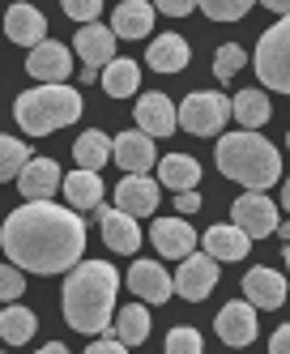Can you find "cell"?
<instances>
[{"label": "cell", "instance_id": "cell-1", "mask_svg": "<svg viewBox=\"0 0 290 354\" xmlns=\"http://www.w3.org/2000/svg\"><path fill=\"white\" fill-rule=\"evenodd\" d=\"M0 243L21 273H73L86 252V222L51 201H26L5 218Z\"/></svg>", "mask_w": 290, "mask_h": 354}, {"label": "cell", "instance_id": "cell-2", "mask_svg": "<svg viewBox=\"0 0 290 354\" xmlns=\"http://www.w3.org/2000/svg\"><path fill=\"white\" fill-rule=\"evenodd\" d=\"M116 290H120V273L107 261H82L64 277V295H60V312H64L69 328H77V333H102L111 324Z\"/></svg>", "mask_w": 290, "mask_h": 354}, {"label": "cell", "instance_id": "cell-3", "mask_svg": "<svg viewBox=\"0 0 290 354\" xmlns=\"http://www.w3.org/2000/svg\"><path fill=\"white\" fill-rule=\"evenodd\" d=\"M218 171L226 180H239L248 192H269L282 180V154L256 133H226L218 137Z\"/></svg>", "mask_w": 290, "mask_h": 354}, {"label": "cell", "instance_id": "cell-4", "mask_svg": "<svg viewBox=\"0 0 290 354\" xmlns=\"http://www.w3.org/2000/svg\"><path fill=\"white\" fill-rule=\"evenodd\" d=\"M13 115H17V124H21V133L47 137V133L64 129V124L82 120V94L69 90V86H39V90L17 94Z\"/></svg>", "mask_w": 290, "mask_h": 354}, {"label": "cell", "instance_id": "cell-5", "mask_svg": "<svg viewBox=\"0 0 290 354\" xmlns=\"http://www.w3.org/2000/svg\"><path fill=\"white\" fill-rule=\"evenodd\" d=\"M230 115H235V98H226L218 90H192L179 103V129L192 137H218Z\"/></svg>", "mask_w": 290, "mask_h": 354}, {"label": "cell", "instance_id": "cell-6", "mask_svg": "<svg viewBox=\"0 0 290 354\" xmlns=\"http://www.w3.org/2000/svg\"><path fill=\"white\" fill-rule=\"evenodd\" d=\"M256 73L278 94H290V17L269 26L256 43Z\"/></svg>", "mask_w": 290, "mask_h": 354}, {"label": "cell", "instance_id": "cell-7", "mask_svg": "<svg viewBox=\"0 0 290 354\" xmlns=\"http://www.w3.org/2000/svg\"><path fill=\"white\" fill-rule=\"evenodd\" d=\"M230 222L239 226L248 239H265V235L278 231V205H273L265 192H244L230 205Z\"/></svg>", "mask_w": 290, "mask_h": 354}, {"label": "cell", "instance_id": "cell-8", "mask_svg": "<svg viewBox=\"0 0 290 354\" xmlns=\"http://www.w3.org/2000/svg\"><path fill=\"white\" fill-rule=\"evenodd\" d=\"M214 286H218V261L205 257V252H192L175 273V295H183L188 303H201Z\"/></svg>", "mask_w": 290, "mask_h": 354}, {"label": "cell", "instance_id": "cell-9", "mask_svg": "<svg viewBox=\"0 0 290 354\" xmlns=\"http://www.w3.org/2000/svg\"><path fill=\"white\" fill-rule=\"evenodd\" d=\"M26 68H30V77H39L43 86H64V77L73 73V52L64 43H39L30 60H26Z\"/></svg>", "mask_w": 290, "mask_h": 354}, {"label": "cell", "instance_id": "cell-10", "mask_svg": "<svg viewBox=\"0 0 290 354\" xmlns=\"http://www.w3.org/2000/svg\"><path fill=\"white\" fill-rule=\"evenodd\" d=\"M149 239H154V248L163 252L167 261H188L192 248H197V231L183 218H158L149 226Z\"/></svg>", "mask_w": 290, "mask_h": 354}, {"label": "cell", "instance_id": "cell-11", "mask_svg": "<svg viewBox=\"0 0 290 354\" xmlns=\"http://www.w3.org/2000/svg\"><path fill=\"white\" fill-rule=\"evenodd\" d=\"M116 209L128 218H149L158 209V180H149V175H124L116 188Z\"/></svg>", "mask_w": 290, "mask_h": 354}, {"label": "cell", "instance_id": "cell-12", "mask_svg": "<svg viewBox=\"0 0 290 354\" xmlns=\"http://www.w3.org/2000/svg\"><path fill=\"white\" fill-rule=\"evenodd\" d=\"M128 290H133L137 299H145V303H167L175 295V277L158 261H137L133 269H128Z\"/></svg>", "mask_w": 290, "mask_h": 354}, {"label": "cell", "instance_id": "cell-13", "mask_svg": "<svg viewBox=\"0 0 290 354\" xmlns=\"http://www.w3.org/2000/svg\"><path fill=\"white\" fill-rule=\"evenodd\" d=\"M214 328H218V337L226 342V346H252L256 342V308L248 299H239V303H226V308L218 312V320H214Z\"/></svg>", "mask_w": 290, "mask_h": 354}, {"label": "cell", "instance_id": "cell-14", "mask_svg": "<svg viewBox=\"0 0 290 354\" xmlns=\"http://www.w3.org/2000/svg\"><path fill=\"white\" fill-rule=\"evenodd\" d=\"M73 47H77V56L86 60V68H107L116 60V30L111 26H102V21H94V26H82L73 35Z\"/></svg>", "mask_w": 290, "mask_h": 354}, {"label": "cell", "instance_id": "cell-15", "mask_svg": "<svg viewBox=\"0 0 290 354\" xmlns=\"http://www.w3.org/2000/svg\"><path fill=\"white\" fill-rule=\"evenodd\" d=\"M137 129L145 137H171L179 129V111L167 94H141L137 103Z\"/></svg>", "mask_w": 290, "mask_h": 354}, {"label": "cell", "instance_id": "cell-16", "mask_svg": "<svg viewBox=\"0 0 290 354\" xmlns=\"http://www.w3.org/2000/svg\"><path fill=\"white\" fill-rule=\"evenodd\" d=\"M244 299L252 303V308H282L286 303V277L269 265H256L252 273H244Z\"/></svg>", "mask_w": 290, "mask_h": 354}, {"label": "cell", "instance_id": "cell-17", "mask_svg": "<svg viewBox=\"0 0 290 354\" xmlns=\"http://www.w3.org/2000/svg\"><path fill=\"white\" fill-rule=\"evenodd\" d=\"M5 35L17 43V47H35L39 43H47V17L35 9V5H13L9 13H5Z\"/></svg>", "mask_w": 290, "mask_h": 354}, {"label": "cell", "instance_id": "cell-18", "mask_svg": "<svg viewBox=\"0 0 290 354\" xmlns=\"http://www.w3.org/2000/svg\"><path fill=\"white\" fill-rule=\"evenodd\" d=\"M116 162H120V171H128V175H145L154 162H158V154H154V137H145L141 129L133 133H120L116 137V154H111Z\"/></svg>", "mask_w": 290, "mask_h": 354}, {"label": "cell", "instance_id": "cell-19", "mask_svg": "<svg viewBox=\"0 0 290 354\" xmlns=\"http://www.w3.org/2000/svg\"><path fill=\"white\" fill-rule=\"evenodd\" d=\"M98 226H102V239H107L111 252L133 257V252L141 248V226H137V218H128L120 209H98Z\"/></svg>", "mask_w": 290, "mask_h": 354}, {"label": "cell", "instance_id": "cell-20", "mask_svg": "<svg viewBox=\"0 0 290 354\" xmlns=\"http://www.w3.org/2000/svg\"><path fill=\"white\" fill-rule=\"evenodd\" d=\"M201 243H205V257H214V261H244V257H248V248H252V239H248L235 222L209 226Z\"/></svg>", "mask_w": 290, "mask_h": 354}, {"label": "cell", "instance_id": "cell-21", "mask_svg": "<svg viewBox=\"0 0 290 354\" xmlns=\"http://www.w3.org/2000/svg\"><path fill=\"white\" fill-rule=\"evenodd\" d=\"M154 5L149 0H124V5L111 13V30L116 39H145L154 30Z\"/></svg>", "mask_w": 290, "mask_h": 354}, {"label": "cell", "instance_id": "cell-22", "mask_svg": "<svg viewBox=\"0 0 290 354\" xmlns=\"http://www.w3.org/2000/svg\"><path fill=\"white\" fill-rule=\"evenodd\" d=\"M17 188H21L26 201H51V192L60 188V167L51 158H35L30 167L17 175Z\"/></svg>", "mask_w": 290, "mask_h": 354}, {"label": "cell", "instance_id": "cell-23", "mask_svg": "<svg viewBox=\"0 0 290 354\" xmlns=\"http://www.w3.org/2000/svg\"><path fill=\"white\" fill-rule=\"evenodd\" d=\"M188 43H183L179 35H158L154 43H149V52H145V64L154 68V73H183L188 68Z\"/></svg>", "mask_w": 290, "mask_h": 354}, {"label": "cell", "instance_id": "cell-24", "mask_svg": "<svg viewBox=\"0 0 290 354\" xmlns=\"http://www.w3.org/2000/svg\"><path fill=\"white\" fill-rule=\"evenodd\" d=\"M158 184L171 188V192H197L201 184V162L188 154H167L158 162Z\"/></svg>", "mask_w": 290, "mask_h": 354}, {"label": "cell", "instance_id": "cell-25", "mask_svg": "<svg viewBox=\"0 0 290 354\" xmlns=\"http://www.w3.org/2000/svg\"><path fill=\"white\" fill-rule=\"evenodd\" d=\"M116 154V137H107V133H98V129H90V133H82L77 137V145H73V158H77V171H102L107 167V158Z\"/></svg>", "mask_w": 290, "mask_h": 354}, {"label": "cell", "instance_id": "cell-26", "mask_svg": "<svg viewBox=\"0 0 290 354\" xmlns=\"http://www.w3.org/2000/svg\"><path fill=\"white\" fill-rule=\"evenodd\" d=\"M64 196L77 209H98L102 205V175L94 171H69L64 175Z\"/></svg>", "mask_w": 290, "mask_h": 354}, {"label": "cell", "instance_id": "cell-27", "mask_svg": "<svg viewBox=\"0 0 290 354\" xmlns=\"http://www.w3.org/2000/svg\"><path fill=\"white\" fill-rule=\"evenodd\" d=\"M269 115H273V103H269L265 90H239V94H235V120L244 124V133L260 129Z\"/></svg>", "mask_w": 290, "mask_h": 354}, {"label": "cell", "instance_id": "cell-28", "mask_svg": "<svg viewBox=\"0 0 290 354\" xmlns=\"http://www.w3.org/2000/svg\"><path fill=\"white\" fill-rule=\"evenodd\" d=\"M137 86H141L137 60H111L107 68H102V90H107L111 98H133Z\"/></svg>", "mask_w": 290, "mask_h": 354}, {"label": "cell", "instance_id": "cell-29", "mask_svg": "<svg viewBox=\"0 0 290 354\" xmlns=\"http://www.w3.org/2000/svg\"><path fill=\"white\" fill-rule=\"evenodd\" d=\"M39 328V316L30 308H0V337L9 346H26Z\"/></svg>", "mask_w": 290, "mask_h": 354}, {"label": "cell", "instance_id": "cell-30", "mask_svg": "<svg viewBox=\"0 0 290 354\" xmlns=\"http://www.w3.org/2000/svg\"><path fill=\"white\" fill-rule=\"evenodd\" d=\"M116 337L124 346H141L149 337V308H141V303L120 308V316H116Z\"/></svg>", "mask_w": 290, "mask_h": 354}, {"label": "cell", "instance_id": "cell-31", "mask_svg": "<svg viewBox=\"0 0 290 354\" xmlns=\"http://www.w3.org/2000/svg\"><path fill=\"white\" fill-rule=\"evenodd\" d=\"M35 158H30V149H26L17 137H0V184L5 180H17V175L30 167Z\"/></svg>", "mask_w": 290, "mask_h": 354}, {"label": "cell", "instance_id": "cell-32", "mask_svg": "<svg viewBox=\"0 0 290 354\" xmlns=\"http://www.w3.org/2000/svg\"><path fill=\"white\" fill-rule=\"evenodd\" d=\"M201 13L214 21H239L252 13V0H201Z\"/></svg>", "mask_w": 290, "mask_h": 354}, {"label": "cell", "instance_id": "cell-33", "mask_svg": "<svg viewBox=\"0 0 290 354\" xmlns=\"http://www.w3.org/2000/svg\"><path fill=\"white\" fill-rule=\"evenodd\" d=\"M239 68H244V47L239 43H222L218 56H214V77L218 82H230Z\"/></svg>", "mask_w": 290, "mask_h": 354}, {"label": "cell", "instance_id": "cell-34", "mask_svg": "<svg viewBox=\"0 0 290 354\" xmlns=\"http://www.w3.org/2000/svg\"><path fill=\"white\" fill-rule=\"evenodd\" d=\"M167 354H205L201 333H197V328H188V324L171 328V333H167Z\"/></svg>", "mask_w": 290, "mask_h": 354}, {"label": "cell", "instance_id": "cell-35", "mask_svg": "<svg viewBox=\"0 0 290 354\" xmlns=\"http://www.w3.org/2000/svg\"><path fill=\"white\" fill-rule=\"evenodd\" d=\"M60 5H64V17L82 21V26H94V21H98V9H102V0H60Z\"/></svg>", "mask_w": 290, "mask_h": 354}, {"label": "cell", "instance_id": "cell-36", "mask_svg": "<svg viewBox=\"0 0 290 354\" xmlns=\"http://www.w3.org/2000/svg\"><path fill=\"white\" fill-rule=\"evenodd\" d=\"M21 290H26V277H21V269L17 265H0V299H21Z\"/></svg>", "mask_w": 290, "mask_h": 354}, {"label": "cell", "instance_id": "cell-37", "mask_svg": "<svg viewBox=\"0 0 290 354\" xmlns=\"http://www.w3.org/2000/svg\"><path fill=\"white\" fill-rule=\"evenodd\" d=\"M154 9L167 17H188V13H197V0H158Z\"/></svg>", "mask_w": 290, "mask_h": 354}, {"label": "cell", "instance_id": "cell-38", "mask_svg": "<svg viewBox=\"0 0 290 354\" xmlns=\"http://www.w3.org/2000/svg\"><path fill=\"white\" fill-rule=\"evenodd\" d=\"M86 354H128V346L120 337H98V342L86 346Z\"/></svg>", "mask_w": 290, "mask_h": 354}, {"label": "cell", "instance_id": "cell-39", "mask_svg": "<svg viewBox=\"0 0 290 354\" xmlns=\"http://www.w3.org/2000/svg\"><path fill=\"white\" fill-rule=\"evenodd\" d=\"M269 354H290V324H282L278 333L269 337Z\"/></svg>", "mask_w": 290, "mask_h": 354}, {"label": "cell", "instance_id": "cell-40", "mask_svg": "<svg viewBox=\"0 0 290 354\" xmlns=\"http://www.w3.org/2000/svg\"><path fill=\"white\" fill-rule=\"evenodd\" d=\"M175 205H179V214H197V209H201V196H197V192H179Z\"/></svg>", "mask_w": 290, "mask_h": 354}, {"label": "cell", "instance_id": "cell-41", "mask_svg": "<svg viewBox=\"0 0 290 354\" xmlns=\"http://www.w3.org/2000/svg\"><path fill=\"white\" fill-rule=\"evenodd\" d=\"M35 354H69V350H64L60 342H47V346H43V350H35Z\"/></svg>", "mask_w": 290, "mask_h": 354}, {"label": "cell", "instance_id": "cell-42", "mask_svg": "<svg viewBox=\"0 0 290 354\" xmlns=\"http://www.w3.org/2000/svg\"><path fill=\"white\" fill-rule=\"evenodd\" d=\"M282 205L290 209V180H286V188H282Z\"/></svg>", "mask_w": 290, "mask_h": 354}, {"label": "cell", "instance_id": "cell-43", "mask_svg": "<svg viewBox=\"0 0 290 354\" xmlns=\"http://www.w3.org/2000/svg\"><path fill=\"white\" fill-rule=\"evenodd\" d=\"M286 269H290V243H286Z\"/></svg>", "mask_w": 290, "mask_h": 354}, {"label": "cell", "instance_id": "cell-44", "mask_svg": "<svg viewBox=\"0 0 290 354\" xmlns=\"http://www.w3.org/2000/svg\"><path fill=\"white\" fill-rule=\"evenodd\" d=\"M286 145H290V133H286Z\"/></svg>", "mask_w": 290, "mask_h": 354}, {"label": "cell", "instance_id": "cell-45", "mask_svg": "<svg viewBox=\"0 0 290 354\" xmlns=\"http://www.w3.org/2000/svg\"><path fill=\"white\" fill-rule=\"evenodd\" d=\"M0 248H5V243H0Z\"/></svg>", "mask_w": 290, "mask_h": 354}]
</instances>
